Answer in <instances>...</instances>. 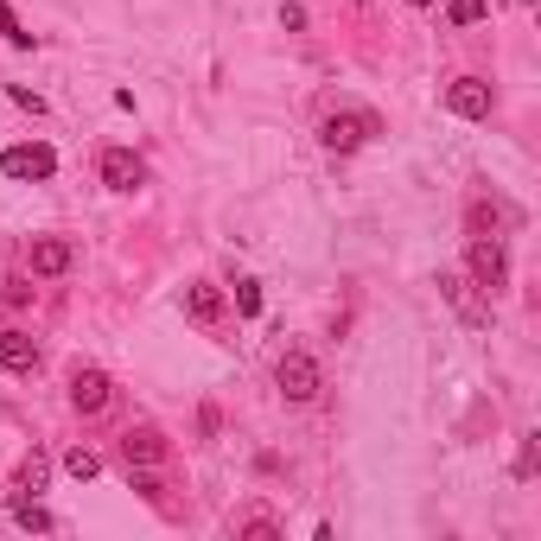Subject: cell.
I'll list each match as a JSON object with an SVG mask.
<instances>
[{
    "instance_id": "7a4b0ae2",
    "label": "cell",
    "mask_w": 541,
    "mask_h": 541,
    "mask_svg": "<svg viewBox=\"0 0 541 541\" xmlns=\"http://www.w3.org/2000/svg\"><path fill=\"white\" fill-rule=\"evenodd\" d=\"M0 172H7V179H20V185H39V179L58 172V153H51L45 141H20V147L0 153Z\"/></svg>"
},
{
    "instance_id": "2e32d148",
    "label": "cell",
    "mask_w": 541,
    "mask_h": 541,
    "mask_svg": "<svg viewBox=\"0 0 541 541\" xmlns=\"http://www.w3.org/2000/svg\"><path fill=\"white\" fill-rule=\"evenodd\" d=\"M497 204H471V236H497Z\"/></svg>"
},
{
    "instance_id": "9c48e42d",
    "label": "cell",
    "mask_w": 541,
    "mask_h": 541,
    "mask_svg": "<svg viewBox=\"0 0 541 541\" xmlns=\"http://www.w3.org/2000/svg\"><path fill=\"white\" fill-rule=\"evenodd\" d=\"M121 459L128 465H160L166 459V433L160 427H128L121 433Z\"/></svg>"
},
{
    "instance_id": "d6986e66",
    "label": "cell",
    "mask_w": 541,
    "mask_h": 541,
    "mask_svg": "<svg viewBox=\"0 0 541 541\" xmlns=\"http://www.w3.org/2000/svg\"><path fill=\"white\" fill-rule=\"evenodd\" d=\"M7 96H13V102H20V109H26V115H45V96H39V90H26V83H7Z\"/></svg>"
},
{
    "instance_id": "8fae6325",
    "label": "cell",
    "mask_w": 541,
    "mask_h": 541,
    "mask_svg": "<svg viewBox=\"0 0 541 541\" xmlns=\"http://www.w3.org/2000/svg\"><path fill=\"white\" fill-rule=\"evenodd\" d=\"M185 319L204 325V331L223 325V293H217L211 281H191V287H185Z\"/></svg>"
},
{
    "instance_id": "ffe728a7",
    "label": "cell",
    "mask_w": 541,
    "mask_h": 541,
    "mask_svg": "<svg viewBox=\"0 0 541 541\" xmlns=\"http://www.w3.org/2000/svg\"><path fill=\"white\" fill-rule=\"evenodd\" d=\"M242 535H255V541H274V535H281V522H274V516H249V522H242Z\"/></svg>"
},
{
    "instance_id": "5b68a950",
    "label": "cell",
    "mask_w": 541,
    "mask_h": 541,
    "mask_svg": "<svg viewBox=\"0 0 541 541\" xmlns=\"http://www.w3.org/2000/svg\"><path fill=\"white\" fill-rule=\"evenodd\" d=\"M96 172H102V185H109V191H141L147 185V166H141V153H134V147H109Z\"/></svg>"
},
{
    "instance_id": "44dd1931",
    "label": "cell",
    "mask_w": 541,
    "mask_h": 541,
    "mask_svg": "<svg viewBox=\"0 0 541 541\" xmlns=\"http://www.w3.org/2000/svg\"><path fill=\"white\" fill-rule=\"evenodd\" d=\"M408 7H433V0H408Z\"/></svg>"
},
{
    "instance_id": "30bf717a",
    "label": "cell",
    "mask_w": 541,
    "mask_h": 541,
    "mask_svg": "<svg viewBox=\"0 0 541 541\" xmlns=\"http://www.w3.org/2000/svg\"><path fill=\"white\" fill-rule=\"evenodd\" d=\"M0 370H13V376L39 370V344H32L20 325H7V331H0Z\"/></svg>"
},
{
    "instance_id": "4fadbf2b",
    "label": "cell",
    "mask_w": 541,
    "mask_h": 541,
    "mask_svg": "<svg viewBox=\"0 0 541 541\" xmlns=\"http://www.w3.org/2000/svg\"><path fill=\"white\" fill-rule=\"evenodd\" d=\"M13 522H20V529H32V535H51V529H58L39 497H20V503H13Z\"/></svg>"
},
{
    "instance_id": "8992f818",
    "label": "cell",
    "mask_w": 541,
    "mask_h": 541,
    "mask_svg": "<svg viewBox=\"0 0 541 541\" xmlns=\"http://www.w3.org/2000/svg\"><path fill=\"white\" fill-rule=\"evenodd\" d=\"M491 83H484V77H452V90H446V109L452 115H465V121H484V115H491Z\"/></svg>"
},
{
    "instance_id": "52a82bcc",
    "label": "cell",
    "mask_w": 541,
    "mask_h": 541,
    "mask_svg": "<svg viewBox=\"0 0 541 541\" xmlns=\"http://www.w3.org/2000/svg\"><path fill=\"white\" fill-rule=\"evenodd\" d=\"M71 261H77V249L64 236H39V242H32V255H26V268L39 274V281H58V274H71Z\"/></svg>"
},
{
    "instance_id": "e0dca14e",
    "label": "cell",
    "mask_w": 541,
    "mask_h": 541,
    "mask_svg": "<svg viewBox=\"0 0 541 541\" xmlns=\"http://www.w3.org/2000/svg\"><path fill=\"white\" fill-rule=\"evenodd\" d=\"M0 39H7V45H32V32L20 26V13H13V7H0Z\"/></svg>"
},
{
    "instance_id": "3957f363",
    "label": "cell",
    "mask_w": 541,
    "mask_h": 541,
    "mask_svg": "<svg viewBox=\"0 0 541 541\" xmlns=\"http://www.w3.org/2000/svg\"><path fill=\"white\" fill-rule=\"evenodd\" d=\"M471 281L484 293H497L510 281V255H503V236H471Z\"/></svg>"
},
{
    "instance_id": "5bb4252c",
    "label": "cell",
    "mask_w": 541,
    "mask_h": 541,
    "mask_svg": "<svg viewBox=\"0 0 541 541\" xmlns=\"http://www.w3.org/2000/svg\"><path fill=\"white\" fill-rule=\"evenodd\" d=\"M64 471H71V478H77V484H90V478H96V471H102V459H96V452H90V446H71V452H64Z\"/></svg>"
},
{
    "instance_id": "ac0fdd59",
    "label": "cell",
    "mask_w": 541,
    "mask_h": 541,
    "mask_svg": "<svg viewBox=\"0 0 541 541\" xmlns=\"http://www.w3.org/2000/svg\"><path fill=\"white\" fill-rule=\"evenodd\" d=\"M236 312H242V319H255V312H261V281H236Z\"/></svg>"
},
{
    "instance_id": "ba28073f",
    "label": "cell",
    "mask_w": 541,
    "mask_h": 541,
    "mask_svg": "<svg viewBox=\"0 0 541 541\" xmlns=\"http://www.w3.org/2000/svg\"><path fill=\"white\" fill-rule=\"evenodd\" d=\"M109 395H115V382L102 370H77L71 376V408L77 414H102V408H109Z\"/></svg>"
},
{
    "instance_id": "7c38bea8",
    "label": "cell",
    "mask_w": 541,
    "mask_h": 541,
    "mask_svg": "<svg viewBox=\"0 0 541 541\" xmlns=\"http://www.w3.org/2000/svg\"><path fill=\"white\" fill-rule=\"evenodd\" d=\"M45 478H51V459H45L39 446H32L26 459H20V471H13V491H32V497H39V491H45Z\"/></svg>"
},
{
    "instance_id": "277c9868",
    "label": "cell",
    "mask_w": 541,
    "mask_h": 541,
    "mask_svg": "<svg viewBox=\"0 0 541 541\" xmlns=\"http://www.w3.org/2000/svg\"><path fill=\"white\" fill-rule=\"evenodd\" d=\"M370 134H376L370 115H325V121H319V147H325V153H357Z\"/></svg>"
},
{
    "instance_id": "6da1fadb",
    "label": "cell",
    "mask_w": 541,
    "mask_h": 541,
    "mask_svg": "<svg viewBox=\"0 0 541 541\" xmlns=\"http://www.w3.org/2000/svg\"><path fill=\"white\" fill-rule=\"evenodd\" d=\"M274 382H281V395L293 401V408H306V401L325 389V376H319V357H312V351H287L281 363H274Z\"/></svg>"
},
{
    "instance_id": "9a60e30c",
    "label": "cell",
    "mask_w": 541,
    "mask_h": 541,
    "mask_svg": "<svg viewBox=\"0 0 541 541\" xmlns=\"http://www.w3.org/2000/svg\"><path fill=\"white\" fill-rule=\"evenodd\" d=\"M446 20H452V26H484V20H491V7H484V0H452Z\"/></svg>"
}]
</instances>
